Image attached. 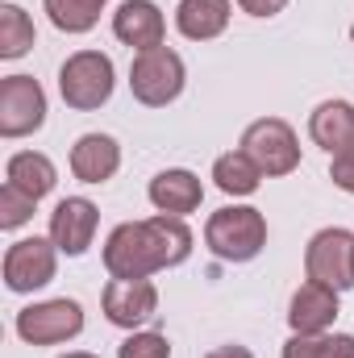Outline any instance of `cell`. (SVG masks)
Wrapping results in <instances>:
<instances>
[{
    "instance_id": "5b68a950",
    "label": "cell",
    "mask_w": 354,
    "mask_h": 358,
    "mask_svg": "<svg viewBox=\"0 0 354 358\" xmlns=\"http://www.w3.org/2000/svg\"><path fill=\"white\" fill-rule=\"evenodd\" d=\"M242 150L255 159V167H259L263 176H288V171L300 167V142H296L292 125L279 121V117L255 121V125L242 134Z\"/></svg>"
},
{
    "instance_id": "d4e9b609",
    "label": "cell",
    "mask_w": 354,
    "mask_h": 358,
    "mask_svg": "<svg viewBox=\"0 0 354 358\" xmlns=\"http://www.w3.org/2000/svg\"><path fill=\"white\" fill-rule=\"evenodd\" d=\"M330 179H334L342 192H354V150L334 155V163H330Z\"/></svg>"
},
{
    "instance_id": "6da1fadb",
    "label": "cell",
    "mask_w": 354,
    "mask_h": 358,
    "mask_svg": "<svg viewBox=\"0 0 354 358\" xmlns=\"http://www.w3.org/2000/svg\"><path fill=\"white\" fill-rule=\"evenodd\" d=\"M192 255V229L183 217H146L125 221L104 242V267L113 279H150L163 267H179Z\"/></svg>"
},
{
    "instance_id": "4fadbf2b",
    "label": "cell",
    "mask_w": 354,
    "mask_h": 358,
    "mask_svg": "<svg viewBox=\"0 0 354 358\" xmlns=\"http://www.w3.org/2000/svg\"><path fill=\"white\" fill-rule=\"evenodd\" d=\"M338 317V292L325 287V283H304L296 296H292V308H288V321L296 334H325Z\"/></svg>"
},
{
    "instance_id": "9a60e30c",
    "label": "cell",
    "mask_w": 354,
    "mask_h": 358,
    "mask_svg": "<svg viewBox=\"0 0 354 358\" xmlns=\"http://www.w3.org/2000/svg\"><path fill=\"white\" fill-rule=\"evenodd\" d=\"M309 134L330 155L354 150V104L351 100H325V104H317L313 117H309Z\"/></svg>"
},
{
    "instance_id": "5bb4252c",
    "label": "cell",
    "mask_w": 354,
    "mask_h": 358,
    "mask_svg": "<svg viewBox=\"0 0 354 358\" xmlns=\"http://www.w3.org/2000/svg\"><path fill=\"white\" fill-rule=\"evenodd\" d=\"M200 200H204V183L192 176V171H159V176L150 179V204L159 208V213H167V217H187V213H196L200 208Z\"/></svg>"
},
{
    "instance_id": "30bf717a",
    "label": "cell",
    "mask_w": 354,
    "mask_h": 358,
    "mask_svg": "<svg viewBox=\"0 0 354 358\" xmlns=\"http://www.w3.org/2000/svg\"><path fill=\"white\" fill-rule=\"evenodd\" d=\"M100 304H104V317H108L113 325L134 329V325H142V321L155 317V308H159V287H155L150 279H113V283L104 287Z\"/></svg>"
},
{
    "instance_id": "cb8c5ba5",
    "label": "cell",
    "mask_w": 354,
    "mask_h": 358,
    "mask_svg": "<svg viewBox=\"0 0 354 358\" xmlns=\"http://www.w3.org/2000/svg\"><path fill=\"white\" fill-rule=\"evenodd\" d=\"M117 358H171V346L163 334H134L117 346Z\"/></svg>"
},
{
    "instance_id": "ba28073f",
    "label": "cell",
    "mask_w": 354,
    "mask_h": 358,
    "mask_svg": "<svg viewBox=\"0 0 354 358\" xmlns=\"http://www.w3.org/2000/svg\"><path fill=\"white\" fill-rule=\"evenodd\" d=\"M304 271H309L313 283H325L334 292L354 287V234H346V229H321L309 242Z\"/></svg>"
},
{
    "instance_id": "4316f807",
    "label": "cell",
    "mask_w": 354,
    "mask_h": 358,
    "mask_svg": "<svg viewBox=\"0 0 354 358\" xmlns=\"http://www.w3.org/2000/svg\"><path fill=\"white\" fill-rule=\"evenodd\" d=\"M204 358H255L246 346H217V350H208Z\"/></svg>"
},
{
    "instance_id": "484cf974",
    "label": "cell",
    "mask_w": 354,
    "mask_h": 358,
    "mask_svg": "<svg viewBox=\"0 0 354 358\" xmlns=\"http://www.w3.org/2000/svg\"><path fill=\"white\" fill-rule=\"evenodd\" d=\"M242 4V13H250V17H275L288 0H238Z\"/></svg>"
},
{
    "instance_id": "f1b7e54d",
    "label": "cell",
    "mask_w": 354,
    "mask_h": 358,
    "mask_svg": "<svg viewBox=\"0 0 354 358\" xmlns=\"http://www.w3.org/2000/svg\"><path fill=\"white\" fill-rule=\"evenodd\" d=\"M84 4H92V8H100V4H104V0H84Z\"/></svg>"
},
{
    "instance_id": "277c9868",
    "label": "cell",
    "mask_w": 354,
    "mask_h": 358,
    "mask_svg": "<svg viewBox=\"0 0 354 358\" xmlns=\"http://www.w3.org/2000/svg\"><path fill=\"white\" fill-rule=\"evenodd\" d=\"M129 92L134 100H142L146 108H163L183 92V59L167 46L155 50H138L134 67H129Z\"/></svg>"
},
{
    "instance_id": "52a82bcc",
    "label": "cell",
    "mask_w": 354,
    "mask_h": 358,
    "mask_svg": "<svg viewBox=\"0 0 354 358\" xmlns=\"http://www.w3.org/2000/svg\"><path fill=\"white\" fill-rule=\"evenodd\" d=\"M84 329V308L76 300H46V304H29L17 313V334L29 346H59L67 338H76Z\"/></svg>"
},
{
    "instance_id": "44dd1931",
    "label": "cell",
    "mask_w": 354,
    "mask_h": 358,
    "mask_svg": "<svg viewBox=\"0 0 354 358\" xmlns=\"http://www.w3.org/2000/svg\"><path fill=\"white\" fill-rule=\"evenodd\" d=\"M34 46V21L25 17L21 4L0 8V59H21Z\"/></svg>"
},
{
    "instance_id": "603a6c76",
    "label": "cell",
    "mask_w": 354,
    "mask_h": 358,
    "mask_svg": "<svg viewBox=\"0 0 354 358\" xmlns=\"http://www.w3.org/2000/svg\"><path fill=\"white\" fill-rule=\"evenodd\" d=\"M34 196H25L21 187H13V183H4L0 187V229H17V225H25L29 217H34Z\"/></svg>"
},
{
    "instance_id": "d6986e66",
    "label": "cell",
    "mask_w": 354,
    "mask_h": 358,
    "mask_svg": "<svg viewBox=\"0 0 354 358\" xmlns=\"http://www.w3.org/2000/svg\"><path fill=\"white\" fill-rule=\"evenodd\" d=\"M213 179H217V187L225 196H250V192H259L263 171L255 167V159L246 150H234V155H221L213 163Z\"/></svg>"
},
{
    "instance_id": "ac0fdd59",
    "label": "cell",
    "mask_w": 354,
    "mask_h": 358,
    "mask_svg": "<svg viewBox=\"0 0 354 358\" xmlns=\"http://www.w3.org/2000/svg\"><path fill=\"white\" fill-rule=\"evenodd\" d=\"M4 176H8L13 187H21V192H25V196H34V200H42V196L59 183L55 163H50L46 155H38V150H21V155H13Z\"/></svg>"
},
{
    "instance_id": "e0dca14e",
    "label": "cell",
    "mask_w": 354,
    "mask_h": 358,
    "mask_svg": "<svg viewBox=\"0 0 354 358\" xmlns=\"http://www.w3.org/2000/svg\"><path fill=\"white\" fill-rule=\"evenodd\" d=\"M176 25L183 38L208 42V38L225 34V25H229V0H179Z\"/></svg>"
},
{
    "instance_id": "f546056e",
    "label": "cell",
    "mask_w": 354,
    "mask_h": 358,
    "mask_svg": "<svg viewBox=\"0 0 354 358\" xmlns=\"http://www.w3.org/2000/svg\"><path fill=\"white\" fill-rule=\"evenodd\" d=\"M351 38H354V25H351Z\"/></svg>"
},
{
    "instance_id": "83f0119b",
    "label": "cell",
    "mask_w": 354,
    "mask_h": 358,
    "mask_svg": "<svg viewBox=\"0 0 354 358\" xmlns=\"http://www.w3.org/2000/svg\"><path fill=\"white\" fill-rule=\"evenodd\" d=\"M63 358H96V355H84V350H76V355H63Z\"/></svg>"
},
{
    "instance_id": "8992f818",
    "label": "cell",
    "mask_w": 354,
    "mask_h": 358,
    "mask_svg": "<svg viewBox=\"0 0 354 358\" xmlns=\"http://www.w3.org/2000/svg\"><path fill=\"white\" fill-rule=\"evenodd\" d=\"M46 121V92L34 76H4L0 80V134L25 138Z\"/></svg>"
},
{
    "instance_id": "7a4b0ae2",
    "label": "cell",
    "mask_w": 354,
    "mask_h": 358,
    "mask_svg": "<svg viewBox=\"0 0 354 358\" xmlns=\"http://www.w3.org/2000/svg\"><path fill=\"white\" fill-rule=\"evenodd\" d=\"M204 242L225 263H250L267 246V221L259 208H246V204L217 208L204 225Z\"/></svg>"
},
{
    "instance_id": "7402d4cb",
    "label": "cell",
    "mask_w": 354,
    "mask_h": 358,
    "mask_svg": "<svg viewBox=\"0 0 354 358\" xmlns=\"http://www.w3.org/2000/svg\"><path fill=\"white\" fill-rule=\"evenodd\" d=\"M46 13H50L55 29H63V34H88L100 21V8H92L84 0H46Z\"/></svg>"
},
{
    "instance_id": "2e32d148",
    "label": "cell",
    "mask_w": 354,
    "mask_h": 358,
    "mask_svg": "<svg viewBox=\"0 0 354 358\" xmlns=\"http://www.w3.org/2000/svg\"><path fill=\"white\" fill-rule=\"evenodd\" d=\"M117 167H121V146L108 134H84L71 146V171L84 183H104L117 176Z\"/></svg>"
},
{
    "instance_id": "3957f363",
    "label": "cell",
    "mask_w": 354,
    "mask_h": 358,
    "mask_svg": "<svg viewBox=\"0 0 354 358\" xmlns=\"http://www.w3.org/2000/svg\"><path fill=\"white\" fill-rule=\"evenodd\" d=\"M59 92L67 100V108L92 113L100 104H108L113 96V59L100 50H80L59 67Z\"/></svg>"
},
{
    "instance_id": "9c48e42d",
    "label": "cell",
    "mask_w": 354,
    "mask_h": 358,
    "mask_svg": "<svg viewBox=\"0 0 354 358\" xmlns=\"http://www.w3.org/2000/svg\"><path fill=\"white\" fill-rule=\"evenodd\" d=\"M55 242L46 238H21L4 255V287L8 292H34L55 279Z\"/></svg>"
},
{
    "instance_id": "ffe728a7",
    "label": "cell",
    "mask_w": 354,
    "mask_h": 358,
    "mask_svg": "<svg viewBox=\"0 0 354 358\" xmlns=\"http://www.w3.org/2000/svg\"><path fill=\"white\" fill-rule=\"evenodd\" d=\"M283 358H354V338L351 334H296L283 342Z\"/></svg>"
},
{
    "instance_id": "7c38bea8",
    "label": "cell",
    "mask_w": 354,
    "mask_h": 358,
    "mask_svg": "<svg viewBox=\"0 0 354 358\" xmlns=\"http://www.w3.org/2000/svg\"><path fill=\"white\" fill-rule=\"evenodd\" d=\"M113 34H117L125 46L155 50V46H163L167 21H163V13H159L155 0H125V4L113 13Z\"/></svg>"
},
{
    "instance_id": "8fae6325",
    "label": "cell",
    "mask_w": 354,
    "mask_h": 358,
    "mask_svg": "<svg viewBox=\"0 0 354 358\" xmlns=\"http://www.w3.org/2000/svg\"><path fill=\"white\" fill-rule=\"evenodd\" d=\"M96 221H100V213H96V204L84 200V196H67V200H59V208L50 213V242L63 250V255H84L92 246V234H96Z\"/></svg>"
}]
</instances>
